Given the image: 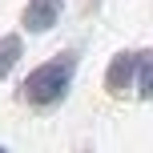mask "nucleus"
<instances>
[{
	"mask_svg": "<svg viewBox=\"0 0 153 153\" xmlns=\"http://www.w3.org/2000/svg\"><path fill=\"white\" fill-rule=\"evenodd\" d=\"M133 85H137V93L145 101H153V53H141L137 56V81H133Z\"/></svg>",
	"mask_w": 153,
	"mask_h": 153,
	"instance_id": "obj_4",
	"label": "nucleus"
},
{
	"mask_svg": "<svg viewBox=\"0 0 153 153\" xmlns=\"http://www.w3.org/2000/svg\"><path fill=\"white\" fill-rule=\"evenodd\" d=\"M56 20H61V0H28V8L20 16V24L28 32H48Z\"/></svg>",
	"mask_w": 153,
	"mask_h": 153,
	"instance_id": "obj_3",
	"label": "nucleus"
},
{
	"mask_svg": "<svg viewBox=\"0 0 153 153\" xmlns=\"http://www.w3.org/2000/svg\"><path fill=\"white\" fill-rule=\"evenodd\" d=\"M0 153H4V149H0Z\"/></svg>",
	"mask_w": 153,
	"mask_h": 153,
	"instance_id": "obj_6",
	"label": "nucleus"
},
{
	"mask_svg": "<svg viewBox=\"0 0 153 153\" xmlns=\"http://www.w3.org/2000/svg\"><path fill=\"white\" fill-rule=\"evenodd\" d=\"M73 69H76L73 56H53V61H45L40 69L28 73L24 97H28L32 105H56V101L69 93V85H73Z\"/></svg>",
	"mask_w": 153,
	"mask_h": 153,
	"instance_id": "obj_1",
	"label": "nucleus"
},
{
	"mask_svg": "<svg viewBox=\"0 0 153 153\" xmlns=\"http://www.w3.org/2000/svg\"><path fill=\"white\" fill-rule=\"evenodd\" d=\"M133 81H137V53H117L105 69V89L121 97L125 89H133Z\"/></svg>",
	"mask_w": 153,
	"mask_h": 153,
	"instance_id": "obj_2",
	"label": "nucleus"
},
{
	"mask_svg": "<svg viewBox=\"0 0 153 153\" xmlns=\"http://www.w3.org/2000/svg\"><path fill=\"white\" fill-rule=\"evenodd\" d=\"M16 61H20V36H0V81L12 73Z\"/></svg>",
	"mask_w": 153,
	"mask_h": 153,
	"instance_id": "obj_5",
	"label": "nucleus"
}]
</instances>
